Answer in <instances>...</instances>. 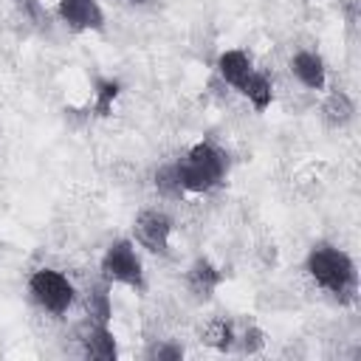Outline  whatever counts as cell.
Returning <instances> with one entry per match:
<instances>
[{"mask_svg":"<svg viewBox=\"0 0 361 361\" xmlns=\"http://www.w3.org/2000/svg\"><path fill=\"white\" fill-rule=\"evenodd\" d=\"M307 279L324 290L338 305H353L358 299V265L350 251L330 240H316L305 254Z\"/></svg>","mask_w":361,"mask_h":361,"instance_id":"cell-1","label":"cell"},{"mask_svg":"<svg viewBox=\"0 0 361 361\" xmlns=\"http://www.w3.org/2000/svg\"><path fill=\"white\" fill-rule=\"evenodd\" d=\"M175 166L186 195H206L226 183L231 172V155L217 141L200 138L180 158H175Z\"/></svg>","mask_w":361,"mask_h":361,"instance_id":"cell-2","label":"cell"},{"mask_svg":"<svg viewBox=\"0 0 361 361\" xmlns=\"http://www.w3.org/2000/svg\"><path fill=\"white\" fill-rule=\"evenodd\" d=\"M99 276L110 285L130 288L135 293L147 290V274H144V259L138 254V245L133 237H116L99 259Z\"/></svg>","mask_w":361,"mask_h":361,"instance_id":"cell-3","label":"cell"},{"mask_svg":"<svg viewBox=\"0 0 361 361\" xmlns=\"http://www.w3.org/2000/svg\"><path fill=\"white\" fill-rule=\"evenodd\" d=\"M25 288H28L31 302L42 313H48L54 319H62L73 307V302H76L73 282L68 279V274H62L56 268H37V271H31Z\"/></svg>","mask_w":361,"mask_h":361,"instance_id":"cell-4","label":"cell"},{"mask_svg":"<svg viewBox=\"0 0 361 361\" xmlns=\"http://www.w3.org/2000/svg\"><path fill=\"white\" fill-rule=\"evenodd\" d=\"M172 231H175V220L161 206H144L133 217V243L149 254L166 257L172 248Z\"/></svg>","mask_w":361,"mask_h":361,"instance_id":"cell-5","label":"cell"},{"mask_svg":"<svg viewBox=\"0 0 361 361\" xmlns=\"http://www.w3.org/2000/svg\"><path fill=\"white\" fill-rule=\"evenodd\" d=\"M54 14L73 34H102L107 28V14L99 0H56Z\"/></svg>","mask_w":361,"mask_h":361,"instance_id":"cell-6","label":"cell"},{"mask_svg":"<svg viewBox=\"0 0 361 361\" xmlns=\"http://www.w3.org/2000/svg\"><path fill=\"white\" fill-rule=\"evenodd\" d=\"M223 279H226L223 268H220L212 257H206V254H197V257L186 265V271H183V288H186L189 296H192L195 302H200V305L214 299V293L220 290Z\"/></svg>","mask_w":361,"mask_h":361,"instance_id":"cell-7","label":"cell"},{"mask_svg":"<svg viewBox=\"0 0 361 361\" xmlns=\"http://www.w3.org/2000/svg\"><path fill=\"white\" fill-rule=\"evenodd\" d=\"M288 71L305 90H313V93L327 90V62L319 51L313 48L293 51V56L288 59Z\"/></svg>","mask_w":361,"mask_h":361,"instance_id":"cell-8","label":"cell"},{"mask_svg":"<svg viewBox=\"0 0 361 361\" xmlns=\"http://www.w3.org/2000/svg\"><path fill=\"white\" fill-rule=\"evenodd\" d=\"M79 347L87 358H96V361L118 358V341H116V333L110 324H99V322L85 319V324L79 330Z\"/></svg>","mask_w":361,"mask_h":361,"instance_id":"cell-9","label":"cell"},{"mask_svg":"<svg viewBox=\"0 0 361 361\" xmlns=\"http://www.w3.org/2000/svg\"><path fill=\"white\" fill-rule=\"evenodd\" d=\"M254 68H257V65H254V59H251V54H248L245 48H226V51H220L217 59H214V73H217V79H220L226 87H231L234 93L243 87V82L251 76Z\"/></svg>","mask_w":361,"mask_h":361,"instance_id":"cell-10","label":"cell"},{"mask_svg":"<svg viewBox=\"0 0 361 361\" xmlns=\"http://www.w3.org/2000/svg\"><path fill=\"white\" fill-rule=\"evenodd\" d=\"M355 99H353V93L350 90H344V87H333L327 96H324V102H322V107H319V113H322V121H324V127H330V130H344V127H350L353 121H355Z\"/></svg>","mask_w":361,"mask_h":361,"instance_id":"cell-11","label":"cell"},{"mask_svg":"<svg viewBox=\"0 0 361 361\" xmlns=\"http://www.w3.org/2000/svg\"><path fill=\"white\" fill-rule=\"evenodd\" d=\"M113 285L104 282L102 276L96 282H90L85 288V313L90 322H99V324H113V296H110Z\"/></svg>","mask_w":361,"mask_h":361,"instance_id":"cell-12","label":"cell"},{"mask_svg":"<svg viewBox=\"0 0 361 361\" xmlns=\"http://www.w3.org/2000/svg\"><path fill=\"white\" fill-rule=\"evenodd\" d=\"M200 338H203L206 347H212L217 353H234V347H237V324L228 316H212L203 324Z\"/></svg>","mask_w":361,"mask_h":361,"instance_id":"cell-13","label":"cell"},{"mask_svg":"<svg viewBox=\"0 0 361 361\" xmlns=\"http://www.w3.org/2000/svg\"><path fill=\"white\" fill-rule=\"evenodd\" d=\"M237 93H240L257 113H265V110L274 104V79H271L265 71L254 68L251 76L243 82V87H240Z\"/></svg>","mask_w":361,"mask_h":361,"instance_id":"cell-14","label":"cell"},{"mask_svg":"<svg viewBox=\"0 0 361 361\" xmlns=\"http://www.w3.org/2000/svg\"><path fill=\"white\" fill-rule=\"evenodd\" d=\"M121 96V82L107 76V79H96L93 85V102H90V113L99 116V118H107L113 113V104L116 99Z\"/></svg>","mask_w":361,"mask_h":361,"instance_id":"cell-15","label":"cell"},{"mask_svg":"<svg viewBox=\"0 0 361 361\" xmlns=\"http://www.w3.org/2000/svg\"><path fill=\"white\" fill-rule=\"evenodd\" d=\"M152 183H155L158 197H164V200H180V197L186 195V192H183V186H180V175H178L175 158H172V161H166V164H161V166L155 169Z\"/></svg>","mask_w":361,"mask_h":361,"instance_id":"cell-16","label":"cell"},{"mask_svg":"<svg viewBox=\"0 0 361 361\" xmlns=\"http://www.w3.org/2000/svg\"><path fill=\"white\" fill-rule=\"evenodd\" d=\"M268 344V333L257 324V322H248L243 330H237V347L243 355H259Z\"/></svg>","mask_w":361,"mask_h":361,"instance_id":"cell-17","label":"cell"},{"mask_svg":"<svg viewBox=\"0 0 361 361\" xmlns=\"http://www.w3.org/2000/svg\"><path fill=\"white\" fill-rule=\"evenodd\" d=\"M186 355L183 344L175 341V338H155L147 350H144V358L147 361H180Z\"/></svg>","mask_w":361,"mask_h":361,"instance_id":"cell-18","label":"cell"},{"mask_svg":"<svg viewBox=\"0 0 361 361\" xmlns=\"http://www.w3.org/2000/svg\"><path fill=\"white\" fill-rule=\"evenodd\" d=\"M124 3H130V6H149L152 0H124Z\"/></svg>","mask_w":361,"mask_h":361,"instance_id":"cell-19","label":"cell"}]
</instances>
